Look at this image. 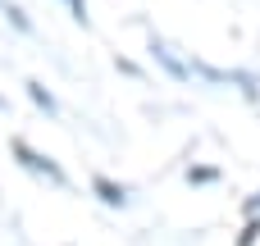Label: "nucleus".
<instances>
[{
  "mask_svg": "<svg viewBox=\"0 0 260 246\" xmlns=\"http://www.w3.org/2000/svg\"><path fill=\"white\" fill-rule=\"evenodd\" d=\"M9 151L18 155V164H23V169H32V173H41V178H46V183H55V187H69V178H64V169H59V164H55L50 155H41V151H32V146H27L23 137H14V142H9Z\"/></svg>",
  "mask_w": 260,
  "mask_h": 246,
  "instance_id": "f257e3e1",
  "label": "nucleus"
},
{
  "mask_svg": "<svg viewBox=\"0 0 260 246\" xmlns=\"http://www.w3.org/2000/svg\"><path fill=\"white\" fill-rule=\"evenodd\" d=\"M91 192H96L105 205H114V210H123V205H128V187H123V183H110V178H91Z\"/></svg>",
  "mask_w": 260,
  "mask_h": 246,
  "instance_id": "f03ea898",
  "label": "nucleus"
},
{
  "mask_svg": "<svg viewBox=\"0 0 260 246\" xmlns=\"http://www.w3.org/2000/svg\"><path fill=\"white\" fill-rule=\"evenodd\" d=\"M23 87H27V96H32V105H37V110H46V114H59V105H55V96H50V91H46V87H41L37 78H27Z\"/></svg>",
  "mask_w": 260,
  "mask_h": 246,
  "instance_id": "7ed1b4c3",
  "label": "nucleus"
},
{
  "mask_svg": "<svg viewBox=\"0 0 260 246\" xmlns=\"http://www.w3.org/2000/svg\"><path fill=\"white\" fill-rule=\"evenodd\" d=\"M151 50H155V59H160V64H165V68L174 73V78H187V73H192V64H183V59H174V55H169V50H165L160 41H155Z\"/></svg>",
  "mask_w": 260,
  "mask_h": 246,
  "instance_id": "20e7f679",
  "label": "nucleus"
},
{
  "mask_svg": "<svg viewBox=\"0 0 260 246\" xmlns=\"http://www.w3.org/2000/svg\"><path fill=\"white\" fill-rule=\"evenodd\" d=\"M5 18H9V23L18 27V32H32V23H27V14H23L18 5H5Z\"/></svg>",
  "mask_w": 260,
  "mask_h": 246,
  "instance_id": "39448f33",
  "label": "nucleus"
},
{
  "mask_svg": "<svg viewBox=\"0 0 260 246\" xmlns=\"http://www.w3.org/2000/svg\"><path fill=\"white\" fill-rule=\"evenodd\" d=\"M187 183H215V169H187Z\"/></svg>",
  "mask_w": 260,
  "mask_h": 246,
  "instance_id": "423d86ee",
  "label": "nucleus"
},
{
  "mask_svg": "<svg viewBox=\"0 0 260 246\" xmlns=\"http://www.w3.org/2000/svg\"><path fill=\"white\" fill-rule=\"evenodd\" d=\"M64 5L73 9V18H78V23H87V0H64Z\"/></svg>",
  "mask_w": 260,
  "mask_h": 246,
  "instance_id": "0eeeda50",
  "label": "nucleus"
},
{
  "mask_svg": "<svg viewBox=\"0 0 260 246\" xmlns=\"http://www.w3.org/2000/svg\"><path fill=\"white\" fill-rule=\"evenodd\" d=\"M247 210H260V192H256V201H251V205H247Z\"/></svg>",
  "mask_w": 260,
  "mask_h": 246,
  "instance_id": "6e6552de",
  "label": "nucleus"
}]
</instances>
